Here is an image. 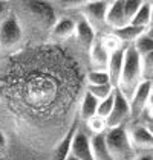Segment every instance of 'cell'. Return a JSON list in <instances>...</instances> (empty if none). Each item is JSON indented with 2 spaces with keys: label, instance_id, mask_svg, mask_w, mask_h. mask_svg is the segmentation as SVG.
<instances>
[{
  "label": "cell",
  "instance_id": "4fadbf2b",
  "mask_svg": "<svg viewBox=\"0 0 153 160\" xmlns=\"http://www.w3.org/2000/svg\"><path fill=\"white\" fill-rule=\"evenodd\" d=\"M109 55L110 52L103 44V41H95L93 46L90 48V60H92V66L95 67L93 70H106Z\"/></svg>",
  "mask_w": 153,
  "mask_h": 160
},
{
  "label": "cell",
  "instance_id": "cb8c5ba5",
  "mask_svg": "<svg viewBox=\"0 0 153 160\" xmlns=\"http://www.w3.org/2000/svg\"><path fill=\"white\" fill-rule=\"evenodd\" d=\"M140 6H141V2H133V0L123 2V11H124V17H126L127 23H130V20L133 18V15L140 9Z\"/></svg>",
  "mask_w": 153,
  "mask_h": 160
},
{
  "label": "cell",
  "instance_id": "30bf717a",
  "mask_svg": "<svg viewBox=\"0 0 153 160\" xmlns=\"http://www.w3.org/2000/svg\"><path fill=\"white\" fill-rule=\"evenodd\" d=\"M104 23L109 25L113 31L129 25L127 20H126V17H124L123 2H121V0H116V2H110V3H109V8H107V12H106V20H104Z\"/></svg>",
  "mask_w": 153,
  "mask_h": 160
},
{
  "label": "cell",
  "instance_id": "e0dca14e",
  "mask_svg": "<svg viewBox=\"0 0 153 160\" xmlns=\"http://www.w3.org/2000/svg\"><path fill=\"white\" fill-rule=\"evenodd\" d=\"M129 25L141 28V29H149L150 26V2H141L140 9L133 15V18L130 20Z\"/></svg>",
  "mask_w": 153,
  "mask_h": 160
},
{
  "label": "cell",
  "instance_id": "52a82bcc",
  "mask_svg": "<svg viewBox=\"0 0 153 160\" xmlns=\"http://www.w3.org/2000/svg\"><path fill=\"white\" fill-rule=\"evenodd\" d=\"M23 6L41 25L49 26V28L55 25L57 17H55V11H54L52 3H49V2H25Z\"/></svg>",
  "mask_w": 153,
  "mask_h": 160
},
{
  "label": "cell",
  "instance_id": "1f68e13d",
  "mask_svg": "<svg viewBox=\"0 0 153 160\" xmlns=\"http://www.w3.org/2000/svg\"><path fill=\"white\" fill-rule=\"evenodd\" d=\"M145 34H147V35H149V37L153 40V28H149V29L145 31Z\"/></svg>",
  "mask_w": 153,
  "mask_h": 160
},
{
  "label": "cell",
  "instance_id": "d6986e66",
  "mask_svg": "<svg viewBox=\"0 0 153 160\" xmlns=\"http://www.w3.org/2000/svg\"><path fill=\"white\" fill-rule=\"evenodd\" d=\"M97 108H98V99H95L90 93H86L81 101V108H80L81 119L89 122L90 119L97 116Z\"/></svg>",
  "mask_w": 153,
  "mask_h": 160
},
{
  "label": "cell",
  "instance_id": "ffe728a7",
  "mask_svg": "<svg viewBox=\"0 0 153 160\" xmlns=\"http://www.w3.org/2000/svg\"><path fill=\"white\" fill-rule=\"evenodd\" d=\"M132 46L135 48V50L138 52V55L142 58V57H145L147 53H150V52L153 50V40L144 32V34H142V35H141Z\"/></svg>",
  "mask_w": 153,
  "mask_h": 160
},
{
  "label": "cell",
  "instance_id": "e575fe53",
  "mask_svg": "<svg viewBox=\"0 0 153 160\" xmlns=\"http://www.w3.org/2000/svg\"><path fill=\"white\" fill-rule=\"evenodd\" d=\"M149 122H150V125H153V118H150V119H149Z\"/></svg>",
  "mask_w": 153,
  "mask_h": 160
},
{
  "label": "cell",
  "instance_id": "4dcf8cb0",
  "mask_svg": "<svg viewBox=\"0 0 153 160\" xmlns=\"http://www.w3.org/2000/svg\"><path fill=\"white\" fill-rule=\"evenodd\" d=\"M149 28H153V2H150V26Z\"/></svg>",
  "mask_w": 153,
  "mask_h": 160
},
{
  "label": "cell",
  "instance_id": "9c48e42d",
  "mask_svg": "<svg viewBox=\"0 0 153 160\" xmlns=\"http://www.w3.org/2000/svg\"><path fill=\"white\" fill-rule=\"evenodd\" d=\"M124 52L126 48H118L110 52L109 55V61H107V67H106V72L109 73L110 78V84L113 87L118 86V79H119V75L123 70V62H124Z\"/></svg>",
  "mask_w": 153,
  "mask_h": 160
},
{
  "label": "cell",
  "instance_id": "7402d4cb",
  "mask_svg": "<svg viewBox=\"0 0 153 160\" xmlns=\"http://www.w3.org/2000/svg\"><path fill=\"white\" fill-rule=\"evenodd\" d=\"M87 81L89 86H104V84H110V78L106 70H92L87 75Z\"/></svg>",
  "mask_w": 153,
  "mask_h": 160
},
{
  "label": "cell",
  "instance_id": "d4e9b609",
  "mask_svg": "<svg viewBox=\"0 0 153 160\" xmlns=\"http://www.w3.org/2000/svg\"><path fill=\"white\" fill-rule=\"evenodd\" d=\"M89 123H90V130L93 131V134H97V133H103V127H104L106 121H103V119L95 116L93 119L89 121Z\"/></svg>",
  "mask_w": 153,
  "mask_h": 160
},
{
  "label": "cell",
  "instance_id": "44dd1931",
  "mask_svg": "<svg viewBox=\"0 0 153 160\" xmlns=\"http://www.w3.org/2000/svg\"><path fill=\"white\" fill-rule=\"evenodd\" d=\"M115 87L112 84H104V86H87V93H90L92 96L98 101H103L107 96H110L113 93Z\"/></svg>",
  "mask_w": 153,
  "mask_h": 160
},
{
  "label": "cell",
  "instance_id": "83f0119b",
  "mask_svg": "<svg viewBox=\"0 0 153 160\" xmlns=\"http://www.w3.org/2000/svg\"><path fill=\"white\" fill-rule=\"evenodd\" d=\"M5 149H6V137H5V134L0 131V154H3Z\"/></svg>",
  "mask_w": 153,
  "mask_h": 160
},
{
  "label": "cell",
  "instance_id": "484cf974",
  "mask_svg": "<svg viewBox=\"0 0 153 160\" xmlns=\"http://www.w3.org/2000/svg\"><path fill=\"white\" fill-rule=\"evenodd\" d=\"M141 61H142V72H144V70L153 72V50L150 53H147L145 57H142Z\"/></svg>",
  "mask_w": 153,
  "mask_h": 160
},
{
  "label": "cell",
  "instance_id": "6da1fadb",
  "mask_svg": "<svg viewBox=\"0 0 153 160\" xmlns=\"http://www.w3.org/2000/svg\"><path fill=\"white\" fill-rule=\"evenodd\" d=\"M142 82V61L138 52L133 46L126 48L124 52V62H123V70L118 79L116 88L124 95V98L130 99L136 87Z\"/></svg>",
  "mask_w": 153,
  "mask_h": 160
},
{
  "label": "cell",
  "instance_id": "836d02e7",
  "mask_svg": "<svg viewBox=\"0 0 153 160\" xmlns=\"http://www.w3.org/2000/svg\"><path fill=\"white\" fill-rule=\"evenodd\" d=\"M147 127H149V130H150V133H152V134H153V125H147Z\"/></svg>",
  "mask_w": 153,
  "mask_h": 160
},
{
  "label": "cell",
  "instance_id": "7c38bea8",
  "mask_svg": "<svg viewBox=\"0 0 153 160\" xmlns=\"http://www.w3.org/2000/svg\"><path fill=\"white\" fill-rule=\"evenodd\" d=\"M75 35L80 41V44L86 49H89L93 46L95 43V29L92 23H89L86 18L76 22V28H75Z\"/></svg>",
  "mask_w": 153,
  "mask_h": 160
},
{
  "label": "cell",
  "instance_id": "603a6c76",
  "mask_svg": "<svg viewBox=\"0 0 153 160\" xmlns=\"http://www.w3.org/2000/svg\"><path fill=\"white\" fill-rule=\"evenodd\" d=\"M112 107H113V93H112L110 96H107L106 99H103V101H98L97 118H100V119H103V121H106L107 116H109L110 111H112Z\"/></svg>",
  "mask_w": 153,
  "mask_h": 160
},
{
  "label": "cell",
  "instance_id": "277c9868",
  "mask_svg": "<svg viewBox=\"0 0 153 160\" xmlns=\"http://www.w3.org/2000/svg\"><path fill=\"white\" fill-rule=\"evenodd\" d=\"M130 118V105H129V99L124 98V95L115 87L113 92V107L110 114L106 119V125L109 128H115L119 125H124V122Z\"/></svg>",
  "mask_w": 153,
  "mask_h": 160
},
{
  "label": "cell",
  "instance_id": "3957f363",
  "mask_svg": "<svg viewBox=\"0 0 153 160\" xmlns=\"http://www.w3.org/2000/svg\"><path fill=\"white\" fill-rule=\"evenodd\" d=\"M22 26L15 15H8L0 23V46L2 48H14L22 40Z\"/></svg>",
  "mask_w": 153,
  "mask_h": 160
},
{
  "label": "cell",
  "instance_id": "9a60e30c",
  "mask_svg": "<svg viewBox=\"0 0 153 160\" xmlns=\"http://www.w3.org/2000/svg\"><path fill=\"white\" fill-rule=\"evenodd\" d=\"M75 28H76V22L74 18L61 17V18H57L55 25L52 26V34L58 38H67L75 34Z\"/></svg>",
  "mask_w": 153,
  "mask_h": 160
},
{
  "label": "cell",
  "instance_id": "ba28073f",
  "mask_svg": "<svg viewBox=\"0 0 153 160\" xmlns=\"http://www.w3.org/2000/svg\"><path fill=\"white\" fill-rule=\"evenodd\" d=\"M71 156H74L78 160H95L92 154V147H90V137L80 127L76 128L74 139H72Z\"/></svg>",
  "mask_w": 153,
  "mask_h": 160
},
{
  "label": "cell",
  "instance_id": "7a4b0ae2",
  "mask_svg": "<svg viewBox=\"0 0 153 160\" xmlns=\"http://www.w3.org/2000/svg\"><path fill=\"white\" fill-rule=\"evenodd\" d=\"M106 145L110 152L113 160H133L138 154L133 149L130 139H129V131L126 130L124 125L109 128L106 133Z\"/></svg>",
  "mask_w": 153,
  "mask_h": 160
},
{
  "label": "cell",
  "instance_id": "8992f818",
  "mask_svg": "<svg viewBox=\"0 0 153 160\" xmlns=\"http://www.w3.org/2000/svg\"><path fill=\"white\" fill-rule=\"evenodd\" d=\"M153 90L152 81H142L140 86L136 87V90L133 92L132 98L129 99V105H130V116H140L145 111L147 107V101L150 96V92Z\"/></svg>",
  "mask_w": 153,
  "mask_h": 160
},
{
  "label": "cell",
  "instance_id": "d590c367",
  "mask_svg": "<svg viewBox=\"0 0 153 160\" xmlns=\"http://www.w3.org/2000/svg\"><path fill=\"white\" fill-rule=\"evenodd\" d=\"M0 160H2V157H0Z\"/></svg>",
  "mask_w": 153,
  "mask_h": 160
},
{
  "label": "cell",
  "instance_id": "4316f807",
  "mask_svg": "<svg viewBox=\"0 0 153 160\" xmlns=\"http://www.w3.org/2000/svg\"><path fill=\"white\" fill-rule=\"evenodd\" d=\"M145 110L149 111V119L153 118V90L150 92V96H149V101H147V107Z\"/></svg>",
  "mask_w": 153,
  "mask_h": 160
},
{
  "label": "cell",
  "instance_id": "2e32d148",
  "mask_svg": "<svg viewBox=\"0 0 153 160\" xmlns=\"http://www.w3.org/2000/svg\"><path fill=\"white\" fill-rule=\"evenodd\" d=\"M76 128H78V123L74 122L71 130L67 131V134L63 137V140L60 142V145L55 149V156H54V160H66L69 156H71V145H72V139H74V134H75Z\"/></svg>",
  "mask_w": 153,
  "mask_h": 160
},
{
  "label": "cell",
  "instance_id": "5bb4252c",
  "mask_svg": "<svg viewBox=\"0 0 153 160\" xmlns=\"http://www.w3.org/2000/svg\"><path fill=\"white\" fill-rule=\"evenodd\" d=\"M104 133H97L90 137V147H92V154L95 160H113V157L110 156L107 145H106V137Z\"/></svg>",
  "mask_w": 153,
  "mask_h": 160
},
{
  "label": "cell",
  "instance_id": "f546056e",
  "mask_svg": "<svg viewBox=\"0 0 153 160\" xmlns=\"http://www.w3.org/2000/svg\"><path fill=\"white\" fill-rule=\"evenodd\" d=\"M133 160H153V154H142V156H136Z\"/></svg>",
  "mask_w": 153,
  "mask_h": 160
},
{
  "label": "cell",
  "instance_id": "ac0fdd59",
  "mask_svg": "<svg viewBox=\"0 0 153 160\" xmlns=\"http://www.w3.org/2000/svg\"><path fill=\"white\" fill-rule=\"evenodd\" d=\"M145 32V29H141V28H136V26H132V25H126L124 28H119L113 31V37H116L119 41H136L138 38Z\"/></svg>",
  "mask_w": 153,
  "mask_h": 160
},
{
  "label": "cell",
  "instance_id": "8fae6325",
  "mask_svg": "<svg viewBox=\"0 0 153 160\" xmlns=\"http://www.w3.org/2000/svg\"><path fill=\"white\" fill-rule=\"evenodd\" d=\"M110 2H86L83 3V12L87 17V22L93 23H104L106 20V12L109 8Z\"/></svg>",
  "mask_w": 153,
  "mask_h": 160
},
{
  "label": "cell",
  "instance_id": "5b68a950",
  "mask_svg": "<svg viewBox=\"0 0 153 160\" xmlns=\"http://www.w3.org/2000/svg\"><path fill=\"white\" fill-rule=\"evenodd\" d=\"M129 139L133 149L144 154H152L153 152V134L150 133L147 125H136L129 131Z\"/></svg>",
  "mask_w": 153,
  "mask_h": 160
},
{
  "label": "cell",
  "instance_id": "d6a6232c",
  "mask_svg": "<svg viewBox=\"0 0 153 160\" xmlns=\"http://www.w3.org/2000/svg\"><path fill=\"white\" fill-rule=\"evenodd\" d=\"M66 160H78V159H75L74 156H69V157H67V159H66Z\"/></svg>",
  "mask_w": 153,
  "mask_h": 160
},
{
  "label": "cell",
  "instance_id": "f1b7e54d",
  "mask_svg": "<svg viewBox=\"0 0 153 160\" xmlns=\"http://www.w3.org/2000/svg\"><path fill=\"white\" fill-rule=\"evenodd\" d=\"M6 8H8V3H6V2H0V18L5 15V12H6Z\"/></svg>",
  "mask_w": 153,
  "mask_h": 160
}]
</instances>
